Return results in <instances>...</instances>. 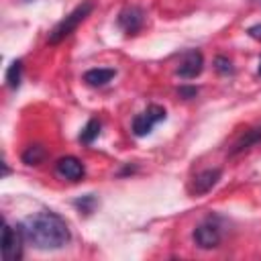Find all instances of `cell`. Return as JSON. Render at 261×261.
Returning <instances> with one entry per match:
<instances>
[{"label":"cell","instance_id":"3","mask_svg":"<svg viewBox=\"0 0 261 261\" xmlns=\"http://www.w3.org/2000/svg\"><path fill=\"white\" fill-rule=\"evenodd\" d=\"M161 120H165V108L159 104H151L147 106L143 112H139L133 118V133L135 137H145L153 130L155 124H159Z\"/></svg>","mask_w":261,"mask_h":261},{"label":"cell","instance_id":"10","mask_svg":"<svg viewBox=\"0 0 261 261\" xmlns=\"http://www.w3.org/2000/svg\"><path fill=\"white\" fill-rule=\"evenodd\" d=\"M257 143H261V126H253V128L245 130V133L234 141V145H232V149H230V155H239V153H243V151L255 147Z\"/></svg>","mask_w":261,"mask_h":261},{"label":"cell","instance_id":"1","mask_svg":"<svg viewBox=\"0 0 261 261\" xmlns=\"http://www.w3.org/2000/svg\"><path fill=\"white\" fill-rule=\"evenodd\" d=\"M20 228H22L24 241L31 243L33 247L41 249V251L61 249L71 239L67 222L51 210H43V212H37L33 216H29L22 222Z\"/></svg>","mask_w":261,"mask_h":261},{"label":"cell","instance_id":"16","mask_svg":"<svg viewBox=\"0 0 261 261\" xmlns=\"http://www.w3.org/2000/svg\"><path fill=\"white\" fill-rule=\"evenodd\" d=\"M94 204H96V198H94L92 194H88V196L75 200V206H77L80 210H84V212H92V206H94Z\"/></svg>","mask_w":261,"mask_h":261},{"label":"cell","instance_id":"7","mask_svg":"<svg viewBox=\"0 0 261 261\" xmlns=\"http://www.w3.org/2000/svg\"><path fill=\"white\" fill-rule=\"evenodd\" d=\"M202 69H204V55L198 49H190L184 55V59L179 61L175 73L179 77H184V80H194V77H198L202 73Z\"/></svg>","mask_w":261,"mask_h":261},{"label":"cell","instance_id":"2","mask_svg":"<svg viewBox=\"0 0 261 261\" xmlns=\"http://www.w3.org/2000/svg\"><path fill=\"white\" fill-rule=\"evenodd\" d=\"M94 10V4L90 2V0H86V2H82L80 6H75L65 18H61L53 29H51V33H49V39H47V43L49 45H57V43H61L63 39H67L88 16H90V12Z\"/></svg>","mask_w":261,"mask_h":261},{"label":"cell","instance_id":"8","mask_svg":"<svg viewBox=\"0 0 261 261\" xmlns=\"http://www.w3.org/2000/svg\"><path fill=\"white\" fill-rule=\"evenodd\" d=\"M55 173L63 179H69V181H80L84 175H86V167L84 163L75 157V155H65L61 159H57L55 163Z\"/></svg>","mask_w":261,"mask_h":261},{"label":"cell","instance_id":"14","mask_svg":"<svg viewBox=\"0 0 261 261\" xmlns=\"http://www.w3.org/2000/svg\"><path fill=\"white\" fill-rule=\"evenodd\" d=\"M100 128H102L100 120H98V118H90V120L86 122V126L82 128V133H80V143H84V145L94 143V139L100 135Z\"/></svg>","mask_w":261,"mask_h":261},{"label":"cell","instance_id":"12","mask_svg":"<svg viewBox=\"0 0 261 261\" xmlns=\"http://www.w3.org/2000/svg\"><path fill=\"white\" fill-rule=\"evenodd\" d=\"M45 155H47L45 147L39 145V143H35V145H29V147L22 151L20 159H22V163H27V165H39V163L45 159Z\"/></svg>","mask_w":261,"mask_h":261},{"label":"cell","instance_id":"15","mask_svg":"<svg viewBox=\"0 0 261 261\" xmlns=\"http://www.w3.org/2000/svg\"><path fill=\"white\" fill-rule=\"evenodd\" d=\"M214 69H216L220 75H228V73H232V71H234L232 61H230L228 57H224V55H218V57L214 59Z\"/></svg>","mask_w":261,"mask_h":261},{"label":"cell","instance_id":"17","mask_svg":"<svg viewBox=\"0 0 261 261\" xmlns=\"http://www.w3.org/2000/svg\"><path fill=\"white\" fill-rule=\"evenodd\" d=\"M177 94H179L181 98L190 100V98H196V96H198V88H196V86H179Z\"/></svg>","mask_w":261,"mask_h":261},{"label":"cell","instance_id":"19","mask_svg":"<svg viewBox=\"0 0 261 261\" xmlns=\"http://www.w3.org/2000/svg\"><path fill=\"white\" fill-rule=\"evenodd\" d=\"M249 2H255V4H261V0H249Z\"/></svg>","mask_w":261,"mask_h":261},{"label":"cell","instance_id":"5","mask_svg":"<svg viewBox=\"0 0 261 261\" xmlns=\"http://www.w3.org/2000/svg\"><path fill=\"white\" fill-rule=\"evenodd\" d=\"M192 239H194V243H196L200 249H214V247L220 245L222 232H220V228H218L216 222L204 220V222H200V224L194 228Z\"/></svg>","mask_w":261,"mask_h":261},{"label":"cell","instance_id":"11","mask_svg":"<svg viewBox=\"0 0 261 261\" xmlns=\"http://www.w3.org/2000/svg\"><path fill=\"white\" fill-rule=\"evenodd\" d=\"M114 75H116V69H112V67H94L84 73V82L88 86L100 88V86H106Z\"/></svg>","mask_w":261,"mask_h":261},{"label":"cell","instance_id":"18","mask_svg":"<svg viewBox=\"0 0 261 261\" xmlns=\"http://www.w3.org/2000/svg\"><path fill=\"white\" fill-rule=\"evenodd\" d=\"M249 37L251 39H255V41H261V22L259 24H253V27H249Z\"/></svg>","mask_w":261,"mask_h":261},{"label":"cell","instance_id":"9","mask_svg":"<svg viewBox=\"0 0 261 261\" xmlns=\"http://www.w3.org/2000/svg\"><path fill=\"white\" fill-rule=\"evenodd\" d=\"M220 177H222V171H220L218 167L200 171V173L192 179V184H190V194H192V196H204V194H208V192L220 181Z\"/></svg>","mask_w":261,"mask_h":261},{"label":"cell","instance_id":"4","mask_svg":"<svg viewBox=\"0 0 261 261\" xmlns=\"http://www.w3.org/2000/svg\"><path fill=\"white\" fill-rule=\"evenodd\" d=\"M22 241H24L22 228H12L6 222L4 230H2V255H4L6 261L20 259V255H22Z\"/></svg>","mask_w":261,"mask_h":261},{"label":"cell","instance_id":"6","mask_svg":"<svg viewBox=\"0 0 261 261\" xmlns=\"http://www.w3.org/2000/svg\"><path fill=\"white\" fill-rule=\"evenodd\" d=\"M116 22L126 35H137L145 22V12L141 6H126L118 12Z\"/></svg>","mask_w":261,"mask_h":261},{"label":"cell","instance_id":"20","mask_svg":"<svg viewBox=\"0 0 261 261\" xmlns=\"http://www.w3.org/2000/svg\"><path fill=\"white\" fill-rule=\"evenodd\" d=\"M259 75H261V61H259Z\"/></svg>","mask_w":261,"mask_h":261},{"label":"cell","instance_id":"13","mask_svg":"<svg viewBox=\"0 0 261 261\" xmlns=\"http://www.w3.org/2000/svg\"><path fill=\"white\" fill-rule=\"evenodd\" d=\"M20 80H22V61L20 59H14L8 69H6V86L10 90H16L20 86Z\"/></svg>","mask_w":261,"mask_h":261}]
</instances>
